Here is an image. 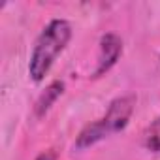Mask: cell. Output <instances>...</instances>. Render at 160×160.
Instances as JSON below:
<instances>
[{
	"instance_id": "6da1fadb",
	"label": "cell",
	"mask_w": 160,
	"mask_h": 160,
	"mask_svg": "<svg viewBox=\"0 0 160 160\" xmlns=\"http://www.w3.org/2000/svg\"><path fill=\"white\" fill-rule=\"evenodd\" d=\"M70 38H72V27L64 19H55L43 28V32L36 40L28 62V73L36 83H40L47 75L58 53H62V49L68 45Z\"/></svg>"
},
{
	"instance_id": "7a4b0ae2",
	"label": "cell",
	"mask_w": 160,
	"mask_h": 160,
	"mask_svg": "<svg viewBox=\"0 0 160 160\" xmlns=\"http://www.w3.org/2000/svg\"><path fill=\"white\" fill-rule=\"evenodd\" d=\"M134 104H136L134 96H121V98H115L109 104L108 113L102 119L109 134L111 132H121L128 124V121L132 117V111H134Z\"/></svg>"
},
{
	"instance_id": "3957f363",
	"label": "cell",
	"mask_w": 160,
	"mask_h": 160,
	"mask_svg": "<svg viewBox=\"0 0 160 160\" xmlns=\"http://www.w3.org/2000/svg\"><path fill=\"white\" fill-rule=\"evenodd\" d=\"M122 53V42L117 34H104L100 38V55H98V66L94 70V77H100L106 73L121 57Z\"/></svg>"
},
{
	"instance_id": "277c9868",
	"label": "cell",
	"mask_w": 160,
	"mask_h": 160,
	"mask_svg": "<svg viewBox=\"0 0 160 160\" xmlns=\"http://www.w3.org/2000/svg\"><path fill=\"white\" fill-rule=\"evenodd\" d=\"M106 134H109V132H108L104 121L91 122V124H87L81 132H79V136H77V139H75V147H77V149H87V147L94 145L96 141L104 139Z\"/></svg>"
},
{
	"instance_id": "5b68a950",
	"label": "cell",
	"mask_w": 160,
	"mask_h": 160,
	"mask_svg": "<svg viewBox=\"0 0 160 160\" xmlns=\"http://www.w3.org/2000/svg\"><path fill=\"white\" fill-rule=\"evenodd\" d=\"M62 91H64V83L62 81H53L42 94H40V98H38V102H36V115L38 117H42V115H45L49 109H51V106L57 102V98L62 94Z\"/></svg>"
},
{
	"instance_id": "8992f818",
	"label": "cell",
	"mask_w": 160,
	"mask_h": 160,
	"mask_svg": "<svg viewBox=\"0 0 160 160\" xmlns=\"http://www.w3.org/2000/svg\"><path fill=\"white\" fill-rule=\"evenodd\" d=\"M145 145L149 151L152 152H160V117L152 121V124L149 126L147 130V136H145Z\"/></svg>"
},
{
	"instance_id": "52a82bcc",
	"label": "cell",
	"mask_w": 160,
	"mask_h": 160,
	"mask_svg": "<svg viewBox=\"0 0 160 160\" xmlns=\"http://www.w3.org/2000/svg\"><path fill=\"white\" fill-rule=\"evenodd\" d=\"M36 160H57V154H55L53 151H45V152H42Z\"/></svg>"
}]
</instances>
